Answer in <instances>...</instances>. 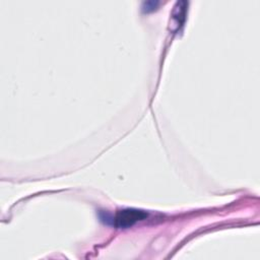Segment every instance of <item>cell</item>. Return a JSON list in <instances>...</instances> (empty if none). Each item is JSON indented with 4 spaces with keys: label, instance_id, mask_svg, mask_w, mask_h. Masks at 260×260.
I'll return each mask as SVG.
<instances>
[{
    "label": "cell",
    "instance_id": "obj_1",
    "mask_svg": "<svg viewBox=\"0 0 260 260\" xmlns=\"http://www.w3.org/2000/svg\"><path fill=\"white\" fill-rule=\"evenodd\" d=\"M147 213L140 209L126 208L119 210L113 218V222L117 228H129L139 220L144 219Z\"/></svg>",
    "mask_w": 260,
    "mask_h": 260
}]
</instances>
